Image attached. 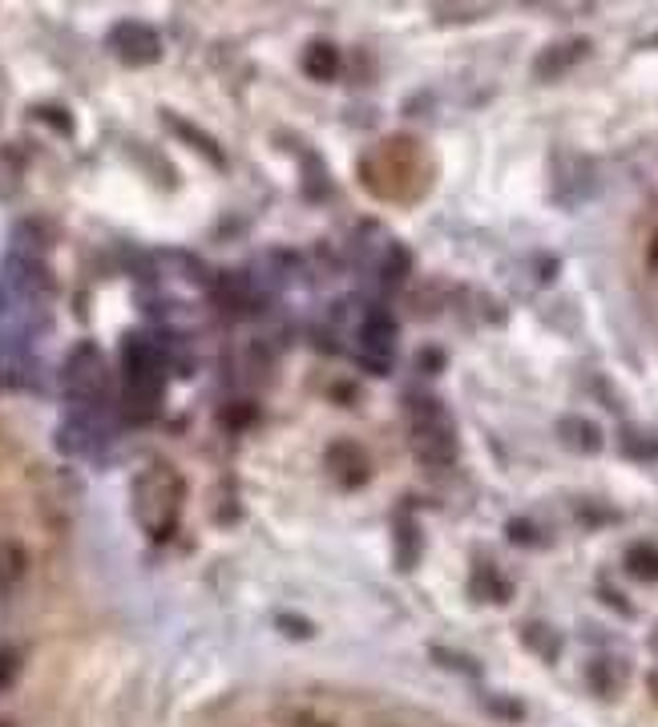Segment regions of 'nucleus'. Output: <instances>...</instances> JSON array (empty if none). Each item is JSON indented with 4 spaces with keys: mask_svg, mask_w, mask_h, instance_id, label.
<instances>
[{
    "mask_svg": "<svg viewBox=\"0 0 658 727\" xmlns=\"http://www.w3.org/2000/svg\"><path fill=\"white\" fill-rule=\"evenodd\" d=\"M109 45H114V53H118L122 61H130V65H146V61H154V57L162 53V45H158L154 29L134 25V21L118 25V29H114V37H109Z\"/></svg>",
    "mask_w": 658,
    "mask_h": 727,
    "instance_id": "obj_3",
    "label": "nucleus"
},
{
    "mask_svg": "<svg viewBox=\"0 0 658 727\" xmlns=\"http://www.w3.org/2000/svg\"><path fill=\"white\" fill-rule=\"evenodd\" d=\"M392 340H396V328H392V320L380 311V316L368 320V332H364V348L372 352V364H376V356H380V368L392 364Z\"/></svg>",
    "mask_w": 658,
    "mask_h": 727,
    "instance_id": "obj_4",
    "label": "nucleus"
},
{
    "mask_svg": "<svg viewBox=\"0 0 658 727\" xmlns=\"http://www.w3.org/2000/svg\"><path fill=\"white\" fill-rule=\"evenodd\" d=\"M174 509H178V477L170 469H150L138 481V513L150 530V538H166L174 526Z\"/></svg>",
    "mask_w": 658,
    "mask_h": 727,
    "instance_id": "obj_1",
    "label": "nucleus"
},
{
    "mask_svg": "<svg viewBox=\"0 0 658 727\" xmlns=\"http://www.w3.org/2000/svg\"><path fill=\"white\" fill-rule=\"evenodd\" d=\"M336 65H340V57H336L332 45H315V49L307 53V73H315V77H332Z\"/></svg>",
    "mask_w": 658,
    "mask_h": 727,
    "instance_id": "obj_7",
    "label": "nucleus"
},
{
    "mask_svg": "<svg viewBox=\"0 0 658 727\" xmlns=\"http://www.w3.org/2000/svg\"><path fill=\"white\" fill-rule=\"evenodd\" d=\"M558 433H562V441H570V445H574V449H582V453L602 449V433H598L590 421H582V417H566Z\"/></svg>",
    "mask_w": 658,
    "mask_h": 727,
    "instance_id": "obj_6",
    "label": "nucleus"
},
{
    "mask_svg": "<svg viewBox=\"0 0 658 727\" xmlns=\"http://www.w3.org/2000/svg\"><path fill=\"white\" fill-rule=\"evenodd\" d=\"M408 408H412V445H416L420 461H432V465L436 461H453L457 441H453V429L445 421L441 404L428 400V396H416Z\"/></svg>",
    "mask_w": 658,
    "mask_h": 727,
    "instance_id": "obj_2",
    "label": "nucleus"
},
{
    "mask_svg": "<svg viewBox=\"0 0 658 727\" xmlns=\"http://www.w3.org/2000/svg\"><path fill=\"white\" fill-rule=\"evenodd\" d=\"M626 566L638 570L642 578H658V554H654V546H634L630 558H626Z\"/></svg>",
    "mask_w": 658,
    "mask_h": 727,
    "instance_id": "obj_8",
    "label": "nucleus"
},
{
    "mask_svg": "<svg viewBox=\"0 0 658 727\" xmlns=\"http://www.w3.org/2000/svg\"><path fill=\"white\" fill-rule=\"evenodd\" d=\"M586 41H566V45H554V49H545L541 53V61H537V73L541 77H554V73H566L574 61H582L586 57Z\"/></svg>",
    "mask_w": 658,
    "mask_h": 727,
    "instance_id": "obj_5",
    "label": "nucleus"
},
{
    "mask_svg": "<svg viewBox=\"0 0 658 727\" xmlns=\"http://www.w3.org/2000/svg\"><path fill=\"white\" fill-rule=\"evenodd\" d=\"M287 727H336V723L327 715H319V711H291Z\"/></svg>",
    "mask_w": 658,
    "mask_h": 727,
    "instance_id": "obj_9",
    "label": "nucleus"
},
{
    "mask_svg": "<svg viewBox=\"0 0 658 727\" xmlns=\"http://www.w3.org/2000/svg\"><path fill=\"white\" fill-rule=\"evenodd\" d=\"M654 695H658V675H654Z\"/></svg>",
    "mask_w": 658,
    "mask_h": 727,
    "instance_id": "obj_10",
    "label": "nucleus"
},
{
    "mask_svg": "<svg viewBox=\"0 0 658 727\" xmlns=\"http://www.w3.org/2000/svg\"><path fill=\"white\" fill-rule=\"evenodd\" d=\"M0 727H5V723H0Z\"/></svg>",
    "mask_w": 658,
    "mask_h": 727,
    "instance_id": "obj_11",
    "label": "nucleus"
}]
</instances>
